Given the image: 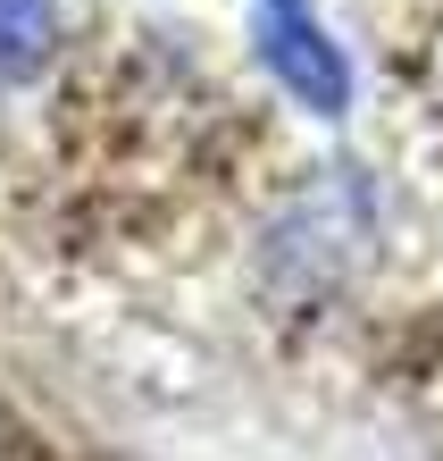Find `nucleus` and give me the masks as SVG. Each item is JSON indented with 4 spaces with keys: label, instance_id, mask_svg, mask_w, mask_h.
<instances>
[{
    "label": "nucleus",
    "instance_id": "nucleus-1",
    "mask_svg": "<svg viewBox=\"0 0 443 461\" xmlns=\"http://www.w3.org/2000/svg\"><path fill=\"white\" fill-rule=\"evenodd\" d=\"M260 68L301 101V110L343 118V101H351V59L335 50L326 25H310V9H268V0H260Z\"/></svg>",
    "mask_w": 443,
    "mask_h": 461
},
{
    "label": "nucleus",
    "instance_id": "nucleus-2",
    "mask_svg": "<svg viewBox=\"0 0 443 461\" xmlns=\"http://www.w3.org/2000/svg\"><path fill=\"white\" fill-rule=\"evenodd\" d=\"M50 50H59V0H0V85L42 76Z\"/></svg>",
    "mask_w": 443,
    "mask_h": 461
},
{
    "label": "nucleus",
    "instance_id": "nucleus-3",
    "mask_svg": "<svg viewBox=\"0 0 443 461\" xmlns=\"http://www.w3.org/2000/svg\"><path fill=\"white\" fill-rule=\"evenodd\" d=\"M268 9H301V0H268Z\"/></svg>",
    "mask_w": 443,
    "mask_h": 461
}]
</instances>
